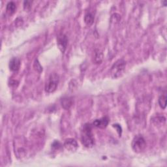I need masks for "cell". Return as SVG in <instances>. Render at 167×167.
<instances>
[{"instance_id":"cell-3","label":"cell","mask_w":167,"mask_h":167,"mask_svg":"<svg viewBox=\"0 0 167 167\" xmlns=\"http://www.w3.org/2000/svg\"><path fill=\"white\" fill-rule=\"evenodd\" d=\"M59 82V76L57 74H51L45 85V90L47 93H53L57 89Z\"/></svg>"},{"instance_id":"cell-10","label":"cell","mask_w":167,"mask_h":167,"mask_svg":"<svg viewBox=\"0 0 167 167\" xmlns=\"http://www.w3.org/2000/svg\"><path fill=\"white\" fill-rule=\"evenodd\" d=\"M16 4H15L13 1H10L7 5L6 7L7 12L9 14H13L15 11H16Z\"/></svg>"},{"instance_id":"cell-15","label":"cell","mask_w":167,"mask_h":167,"mask_svg":"<svg viewBox=\"0 0 167 167\" xmlns=\"http://www.w3.org/2000/svg\"><path fill=\"white\" fill-rule=\"evenodd\" d=\"M52 146L53 148L58 149L61 146V144H60V143L58 142V141H55V142L53 143V144L52 145Z\"/></svg>"},{"instance_id":"cell-13","label":"cell","mask_w":167,"mask_h":167,"mask_svg":"<svg viewBox=\"0 0 167 167\" xmlns=\"http://www.w3.org/2000/svg\"><path fill=\"white\" fill-rule=\"evenodd\" d=\"M102 60V54L99 50H97L95 53L94 60L96 63H100Z\"/></svg>"},{"instance_id":"cell-6","label":"cell","mask_w":167,"mask_h":167,"mask_svg":"<svg viewBox=\"0 0 167 167\" xmlns=\"http://www.w3.org/2000/svg\"><path fill=\"white\" fill-rule=\"evenodd\" d=\"M63 146L67 150L72 151V152L75 151L78 148V143L74 138H67V139H66L64 142Z\"/></svg>"},{"instance_id":"cell-17","label":"cell","mask_w":167,"mask_h":167,"mask_svg":"<svg viewBox=\"0 0 167 167\" xmlns=\"http://www.w3.org/2000/svg\"><path fill=\"white\" fill-rule=\"evenodd\" d=\"M115 126H116L118 128H117V129H118V131L119 132V134L120 135H121V133H122V129H121V127L119 125H117V124H114Z\"/></svg>"},{"instance_id":"cell-18","label":"cell","mask_w":167,"mask_h":167,"mask_svg":"<svg viewBox=\"0 0 167 167\" xmlns=\"http://www.w3.org/2000/svg\"><path fill=\"white\" fill-rule=\"evenodd\" d=\"M162 3H164V6H166V1H163V2H162Z\"/></svg>"},{"instance_id":"cell-14","label":"cell","mask_w":167,"mask_h":167,"mask_svg":"<svg viewBox=\"0 0 167 167\" xmlns=\"http://www.w3.org/2000/svg\"><path fill=\"white\" fill-rule=\"evenodd\" d=\"M34 66H35V67H36L35 69H37V71H39V72H41V71H43V67H42L41 66L40 63H38V61L37 60H36V61H35V63Z\"/></svg>"},{"instance_id":"cell-9","label":"cell","mask_w":167,"mask_h":167,"mask_svg":"<svg viewBox=\"0 0 167 167\" xmlns=\"http://www.w3.org/2000/svg\"><path fill=\"white\" fill-rule=\"evenodd\" d=\"M61 106L65 109H69L70 108L72 104H73V100L71 98H68V97H66V98H63L61 99Z\"/></svg>"},{"instance_id":"cell-2","label":"cell","mask_w":167,"mask_h":167,"mask_svg":"<svg viewBox=\"0 0 167 167\" xmlns=\"http://www.w3.org/2000/svg\"><path fill=\"white\" fill-rule=\"evenodd\" d=\"M126 63L123 60H119L115 62L112 67L110 73L113 78H118L123 74L125 69Z\"/></svg>"},{"instance_id":"cell-5","label":"cell","mask_w":167,"mask_h":167,"mask_svg":"<svg viewBox=\"0 0 167 167\" xmlns=\"http://www.w3.org/2000/svg\"><path fill=\"white\" fill-rule=\"evenodd\" d=\"M68 38L63 33H60L57 37V45L59 49L61 50L62 53L65 52V51L67 47Z\"/></svg>"},{"instance_id":"cell-11","label":"cell","mask_w":167,"mask_h":167,"mask_svg":"<svg viewBox=\"0 0 167 167\" xmlns=\"http://www.w3.org/2000/svg\"><path fill=\"white\" fill-rule=\"evenodd\" d=\"M84 22L88 25H91L94 22V16L91 12L86 13L84 16Z\"/></svg>"},{"instance_id":"cell-1","label":"cell","mask_w":167,"mask_h":167,"mask_svg":"<svg viewBox=\"0 0 167 167\" xmlns=\"http://www.w3.org/2000/svg\"><path fill=\"white\" fill-rule=\"evenodd\" d=\"M91 130V125L89 123H86L82 127L81 142L82 144L86 148H92L94 145L95 141Z\"/></svg>"},{"instance_id":"cell-8","label":"cell","mask_w":167,"mask_h":167,"mask_svg":"<svg viewBox=\"0 0 167 167\" xmlns=\"http://www.w3.org/2000/svg\"><path fill=\"white\" fill-rule=\"evenodd\" d=\"M20 67V60L18 58H12L9 62L10 70L13 72H17Z\"/></svg>"},{"instance_id":"cell-12","label":"cell","mask_w":167,"mask_h":167,"mask_svg":"<svg viewBox=\"0 0 167 167\" xmlns=\"http://www.w3.org/2000/svg\"><path fill=\"white\" fill-rule=\"evenodd\" d=\"M159 104L163 109H164L166 106V96L163 95L159 99Z\"/></svg>"},{"instance_id":"cell-4","label":"cell","mask_w":167,"mask_h":167,"mask_svg":"<svg viewBox=\"0 0 167 167\" xmlns=\"http://www.w3.org/2000/svg\"><path fill=\"white\" fill-rule=\"evenodd\" d=\"M146 143L142 136L137 135L134 138L132 142V148L135 152L140 153L145 150Z\"/></svg>"},{"instance_id":"cell-16","label":"cell","mask_w":167,"mask_h":167,"mask_svg":"<svg viewBox=\"0 0 167 167\" xmlns=\"http://www.w3.org/2000/svg\"><path fill=\"white\" fill-rule=\"evenodd\" d=\"M31 3H32V2H31V1H24V9H29V8H30Z\"/></svg>"},{"instance_id":"cell-7","label":"cell","mask_w":167,"mask_h":167,"mask_svg":"<svg viewBox=\"0 0 167 167\" xmlns=\"http://www.w3.org/2000/svg\"><path fill=\"white\" fill-rule=\"evenodd\" d=\"M109 123V119L108 117H103L100 119H97L94 120L93 124L94 126H96L101 129H104L107 127L108 124Z\"/></svg>"}]
</instances>
